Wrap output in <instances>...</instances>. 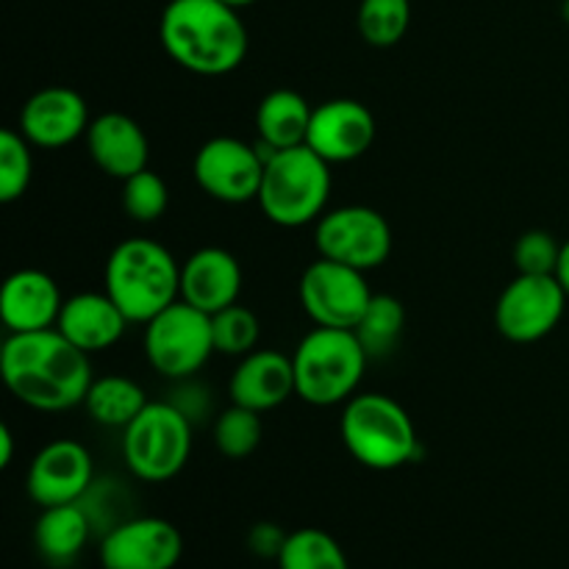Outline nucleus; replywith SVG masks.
<instances>
[{
	"label": "nucleus",
	"instance_id": "1",
	"mask_svg": "<svg viewBox=\"0 0 569 569\" xmlns=\"http://www.w3.org/2000/svg\"><path fill=\"white\" fill-rule=\"evenodd\" d=\"M0 372L9 392L37 411L81 406L94 381L89 353L76 348L59 328L9 333L0 350Z\"/></svg>",
	"mask_w": 569,
	"mask_h": 569
},
{
	"label": "nucleus",
	"instance_id": "2",
	"mask_svg": "<svg viewBox=\"0 0 569 569\" xmlns=\"http://www.w3.org/2000/svg\"><path fill=\"white\" fill-rule=\"evenodd\" d=\"M159 37L167 56L194 76H228L248 56V28L222 0H170L161 11Z\"/></svg>",
	"mask_w": 569,
	"mask_h": 569
},
{
	"label": "nucleus",
	"instance_id": "3",
	"mask_svg": "<svg viewBox=\"0 0 569 569\" xmlns=\"http://www.w3.org/2000/svg\"><path fill=\"white\" fill-rule=\"evenodd\" d=\"M103 289L131 322H150L181 300V267L156 239H126L111 250Z\"/></svg>",
	"mask_w": 569,
	"mask_h": 569
},
{
	"label": "nucleus",
	"instance_id": "4",
	"mask_svg": "<svg viewBox=\"0 0 569 569\" xmlns=\"http://www.w3.org/2000/svg\"><path fill=\"white\" fill-rule=\"evenodd\" d=\"M339 433L348 453L367 470H400L420 456V439L409 411L381 392L353 395L345 403Z\"/></svg>",
	"mask_w": 569,
	"mask_h": 569
},
{
	"label": "nucleus",
	"instance_id": "5",
	"mask_svg": "<svg viewBox=\"0 0 569 569\" xmlns=\"http://www.w3.org/2000/svg\"><path fill=\"white\" fill-rule=\"evenodd\" d=\"M331 183V164L309 144L276 150L264 164L256 203L276 226L303 228L326 214Z\"/></svg>",
	"mask_w": 569,
	"mask_h": 569
},
{
	"label": "nucleus",
	"instance_id": "6",
	"mask_svg": "<svg viewBox=\"0 0 569 569\" xmlns=\"http://www.w3.org/2000/svg\"><path fill=\"white\" fill-rule=\"evenodd\" d=\"M367 350L356 331L348 328H320L300 339L292 356L295 392L309 406L348 403L359 389L367 370Z\"/></svg>",
	"mask_w": 569,
	"mask_h": 569
},
{
	"label": "nucleus",
	"instance_id": "7",
	"mask_svg": "<svg viewBox=\"0 0 569 569\" xmlns=\"http://www.w3.org/2000/svg\"><path fill=\"white\" fill-rule=\"evenodd\" d=\"M192 453V420L176 403H148L122 428V461L148 483H164L187 467Z\"/></svg>",
	"mask_w": 569,
	"mask_h": 569
},
{
	"label": "nucleus",
	"instance_id": "8",
	"mask_svg": "<svg viewBox=\"0 0 569 569\" xmlns=\"http://www.w3.org/2000/svg\"><path fill=\"white\" fill-rule=\"evenodd\" d=\"M214 350L211 317L187 300H176L144 322V356L156 372L170 381H187Z\"/></svg>",
	"mask_w": 569,
	"mask_h": 569
},
{
	"label": "nucleus",
	"instance_id": "9",
	"mask_svg": "<svg viewBox=\"0 0 569 569\" xmlns=\"http://www.w3.org/2000/svg\"><path fill=\"white\" fill-rule=\"evenodd\" d=\"M315 244L322 259L370 272L392 253V228L370 206H339L317 220Z\"/></svg>",
	"mask_w": 569,
	"mask_h": 569
},
{
	"label": "nucleus",
	"instance_id": "10",
	"mask_svg": "<svg viewBox=\"0 0 569 569\" xmlns=\"http://www.w3.org/2000/svg\"><path fill=\"white\" fill-rule=\"evenodd\" d=\"M298 295L306 317L315 326L353 331L376 292L361 270L320 256L300 276Z\"/></svg>",
	"mask_w": 569,
	"mask_h": 569
},
{
	"label": "nucleus",
	"instance_id": "11",
	"mask_svg": "<svg viewBox=\"0 0 569 569\" xmlns=\"http://www.w3.org/2000/svg\"><path fill=\"white\" fill-rule=\"evenodd\" d=\"M567 292L556 276H520L500 292L495 326L509 342L531 345L559 328Z\"/></svg>",
	"mask_w": 569,
	"mask_h": 569
},
{
	"label": "nucleus",
	"instance_id": "12",
	"mask_svg": "<svg viewBox=\"0 0 569 569\" xmlns=\"http://www.w3.org/2000/svg\"><path fill=\"white\" fill-rule=\"evenodd\" d=\"M264 156L256 144L237 137H214L194 153V181L209 198L220 203H250L259 198L264 178Z\"/></svg>",
	"mask_w": 569,
	"mask_h": 569
},
{
	"label": "nucleus",
	"instance_id": "13",
	"mask_svg": "<svg viewBox=\"0 0 569 569\" xmlns=\"http://www.w3.org/2000/svg\"><path fill=\"white\" fill-rule=\"evenodd\" d=\"M181 556V531L161 517H133L117 522L100 542L103 569H176Z\"/></svg>",
	"mask_w": 569,
	"mask_h": 569
},
{
	"label": "nucleus",
	"instance_id": "14",
	"mask_svg": "<svg viewBox=\"0 0 569 569\" xmlns=\"http://www.w3.org/2000/svg\"><path fill=\"white\" fill-rule=\"evenodd\" d=\"M92 456L76 439H56L33 456L28 467V495L37 506L81 503L92 489Z\"/></svg>",
	"mask_w": 569,
	"mask_h": 569
},
{
	"label": "nucleus",
	"instance_id": "15",
	"mask_svg": "<svg viewBox=\"0 0 569 569\" xmlns=\"http://www.w3.org/2000/svg\"><path fill=\"white\" fill-rule=\"evenodd\" d=\"M376 117L353 98H333L315 106L306 144L328 164H348L361 159L376 142Z\"/></svg>",
	"mask_w": 569,
	"mask_h": 569
},
{
	"label": "nucleus",
	"instance_id": "16",
	"mask_svg": "<svg viewBox=\"0 0 569 569\" xmlns=\"http://www.w3.org/2000/svg\"><path fill=\"white\" fill-rule=\"evenodd\" d=\"M89 106L76 89L44 87L26 100L20 111V133L44 150L67 148L89 131Z\"/></svg>",
	"mask_w": 569,
	"mask_h": 569
},
{
	"label": "nucleus",
	"instance_id": "17",
	"mask_svg": "<svg viewBox=\"0 0 569 569\" xmlns=\"http://www.w3.org/2000/svg\"><path fill=\"white\" fill-rule=\"evenodd\" d=\"M59 283L42 270H17L0 289V320L9 333H31L56 328L61 315Z\"/></svg>",
	"mask_w": 569,
	"mask_h": 569
},
{
	"label": "nucleus",
	"instance_id": "18",
	"mask_svg": "<svg viewBox=\"0 0 569 569\" xmlns=\"http://www.w3.org/2000/svg\"><path fill=\"white\" fill-rule=\"evenodd\" d=\"M242 267L237 256L222 248H200L181 264V300L206 315L239 303Z\"/></svg>",
	"mask_w": 569,
	"mask_h": 569
},
{
	"label": "nucleus",
	"instance_id": "19",
	"mask_svg": "<svg viewBox=\"0 0 569 569\" xmlns=\"http://www.w3.org/2000/svg\"><path fill=\"white\" fill-rule=\"evenodd\" d=\"M87 148L94 164L117 181L142 172L150 159V142L142 126L122 111H106L89 122Z\"/></svg>",
	"mask_w": 569,
	"mask_h": 569
},
{
	"label": "nucleus",
	"instance_id": "20",
	"mask_svg": "<svg viewBox=\"0 0 569 569\" xmlns=\"http://www.w3.org/2000/svg\"><path fill=\"white\" fill-rule=\"evenodd\" d=\"M231 403L259 415L287 403L295 392V365L281 350H253L242 356L228 383Z\"/></svg>",
	"mask_w": 569,
	"mask_h": 569
},
{
	"label": "nucleus",
	"instance_id": "21",
	"mask_svg": "<svg viewBox=\"0 0 569 569\" xmlns=\"http://www.w3.org/2000/svg\"><path fill=\"white\" fill-rule=\"evenodd\" d=\"M128 322L131 320L126 311L103 289V292H81L67 298L56 328L83 353H98L120 342Z\"/></svg>",
	"mask_w": 569,
	"mask_h": 569
},
{
	"label": "nucleus",
	"instance_id": "22",
	"mask_svg": "<svg viewBox=\"0 0 569 569\" xmlns=\"http://www.w3.org/2000/svg\"><path fill=\"white\" fill-rule=\"evenodd\" d=\"M311 114H315V109L300 92H295V89H272L270 94L261 98L259 109H256L259 142L272 150H289L306 144Z\"/></svg>",
	"mask_w": 569,
	"mask_h": 569
},
{
	"label": "nucleus",
	"instance_id": "23",
	"mask_svg": "<svg viewBox=\"0 0 569 569\" xmlns=\"http://www.w3.org/2000/svg\"><path fill=\"white\" fill-rule=\"evenodd\" d=\"M89 533H92V517L83 503L50 506L42 509L33 526V545L50 565H70L87 548Z\"/></svg>",
	"mask_w": 569,
	"mask_h": 569
},
{
	"label": "nucleus",
	"instance_id": "24",
	"mask_svg": "<svg viewBox=\"0 0 569 569\" xmlns=\"http://www.w3.org/2000/svg\"><path fill=\"white\" fill-rule=\"evenodd\" d=\"M89 417L103 428H128L133 417L148 406L142 387L126 376H106L94 378L89 387L87 400Z\"/></svg>",
	"mask_w": 569,
	"mask_h": 569
},
{
	"label": "nucleus",
	"instance_id": "25",
	"mask_svg": "<svg viewBox=\"0 0 569 569\" xmlns=\"http://www.w3.org/2000/svg\"><path fill=\"white\" fill-rule=\"evenodd\" d=\"M406 328V309L395 295H372L370 306L353 328L370 359H387L398 348Z\"/></svg>",
	"mask_w": 569,
	"mask_h": 569
},
{
	"label": "nucleus",
	"instance_id": "26",
	"mask_svg": "<svg viewBox=\"0 0 569 569\" xmlns=\"http://www.w3.org/2000/svg\"><path fill=\"white\" fill-rule=\"evenodd\" d=\"M278 569H350L342 545L320 528H300L289 533Z\"/></svg>",
	"mask_w": 569,
	"mask_h": 569
},
{
	"label": "nucleus",
	"instance_id": "27",
	"mask_svg": "<svg viewBox=\"0 0 569 569\" xmlns=\"http://www.w3.org/2000/svg\"><path fill=\"white\" fill-rule=\"evenodd\" d=\"M409 0H361L356 14L361 39L372 48H395L409 31Z\"/></svg>",
	"mask_w": 569,
	"mask_h": 569
},
{
	"label": "nucleus",
	"instance_id": "28",
	"mask_svg": "<svg viewBox=\"0 0 569 569\" xmlns=\"http://www.w3.org/2000/svg\"><path fill=\"white\" fill-rule=\"evenodd\" d=\"M264 437L261 415L244 406L231 403L214 420V445L226 459H248Z\"/></svg>",
	"mask_w": 569,
	"mask_h": 569
},
{
	"label": "nucleus",
	"instance_id": "29",
	"mask_svg": "<svg viewBox=\"0 0 569 569\" xmlns=\"http://www.w3.org/2000/svg\"><path fill=\"white\" fill-rule=\"evenodd\" d=\"M211 333H214V350L226 356H242L253 353L259 345V317L242 303H233L228 309L211 315Z\"/></svg>",
	"mask_w": 569,
	"mask_h": 569
},
{
	"label": "nucleus",
	"instance_id": "30",
	"mask_svg": "<svg viewBox=\"0 0 569 569\" xmlns=\"http://www.w3.org/2000/svg\"><path fill=\"white\" fill-rule=\"evenodd\" d=\"M33 176L31 142L14 128L0 131V200L14 203L26 194Z\"/></svg>",
	"mask_w": 569,
	"mask_h": 569
},
{
	"label": "nucleus",
	"instance_id": "31",
	"mask_svg": "<svg viewBox=\"0 0 569 569\" xmlns=\"http://www.w3.org/2000/svg\"><path fill=\"white\" fill-rule=\"evenodd\" d=\"M167 203H170V192H167V183L161 181L159 172L144 167L142 172L122 181V209L133 222L161 220Z\"/></svg>",
	"mask_w": 569,
	"mask_h": 569
},
{
	"label": "nucleus",
	"instance_id": "32",
	"mask_svg": "<svg viewBox=\"0 0 569 569\" xmlns=\"http://www.w3.org/2000/svg\"><path fill=\"white\" fill-rule=\"evenodd\" d=\"M561 244L548 231H526L515 244V267L520 276H556Z\"/></svg>",
	"mask_w": 569,
	"mask_h": 569
},
{
	"label": "nucleus",
	"instance_id": "33",
	"mask_svg": "<svg viewBox=\"0 0 569 569\" xmlns=\"http://www.w3.org/2000/svg\"><path fill=\"white\" fill-rule=\"evenodd\" d=\"M287 539H289V533L283 531L281 526H276V522H259V526L250 528L248 548H250V553L259 556V559L278 561V556H281Z\"/></svg>",
	"mask_w": 569,
	"mask_h": 569
},
{
	"label": "nucleus",
	"instance_id": "34",
	"mask_svg": "<svg viewBox=\"0 0 569 569\" xmlns=\"http://www.w3.org/2000/svg\"><path fill=\"white\" fill-rule=\"evenodd\" d=\"M14 459V433L9 426L0 428V467H9Z\"/></svg>",
	"mask_w": 569,
	"mask_h": 569
},
{
	"label": "nucleus",
	"instance_id": "35",
	"mask_svg": "<svg viewBox=\"0 0 569 569\" xmlns=\"http://www.w3.org/2000/svg\"><path fill=\"white\" fill-rule=\"evenodd\" d=\"M556 278H559V283L565 287L569 298V239L561 244V259H559V267H556Z\"/></svg>",
	"mask_w": 569,
	"mask_h": 569
},
{
	"label": "nucleus",
	"instance_id": "36",
	"mask_svg": "<svg viewBox=\"0 0 569 569\" xmlns=\"http://www.w3.org/2000/svg\"><path fill=\"white\" fill-rule=\"evenodd\" d=\"M222 3H228L231 6V9H248V6H253V3H259V0H222Z\"/></svg>",
	"mask_w": 569,
	"mask_h": 569
},
{
	"label": "nucleus",
	"instance_id": "37",
	"mask_svg": "<svg viewBox=\"0 0 569 569\" xmlns=\"http://www.w3.org/2000/svg\"><path fill=\"white\" fill-rule=\"evenodd\" d=\"M561 17H565V22L569 26V0H565V3H561Z\"/></svg>",
	"mask_w": 569,
	"mask_h": 569
}]
</instances>
